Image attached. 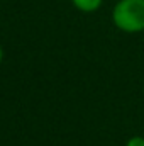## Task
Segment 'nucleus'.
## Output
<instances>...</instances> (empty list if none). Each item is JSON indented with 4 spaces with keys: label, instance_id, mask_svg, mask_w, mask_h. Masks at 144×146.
I'll list each match as a JSON object with an SVG mask.
<instances>
[{
    "label": "nucleus",
    "instance_id": "4",
    "mask_svg": "<svg viewBox=\"0 0 144 146\" xmlns=\"http://www.w3.org/2000/svg\"><path fill=\"white\" fill-rule=\"evenodd\" d=\"M0 61H2V48H0Z\"/></svg>",
    "mask_w": 144,
    "mask_h": 146
},
{
    "label": "nucleus",
    "instance_id": "1",
    "mask_svg": "<svg viewBox=\"0 0 144 146\" xmlns=\"http://www.w3.org/2000/svg\"><path fill=\"white\" fill-rule=\"evenodd\" d=\"M112 21L117 29L127 34L144 31V0H119L112 10Z\"/></svg>",
    "mask_w": 144,
    "mask_h": 146
},
{
    "label": "nucleus",
    "instance_id": "3",
    "mask_svg": "<svg viewBox=\"0 0 144 146\" xmlns=\"http://www.w3.org/2000/svg\"><path fill=\"white\" fill-rule=\"evenodd\" d=\"M126 146H144V138L143 136H132L127 139Z\"/></svg>",
    "mask_w": 144,
    "mask_h": 146
},
{
    "label": "nucleus",
    "instance_id": "2",
    "mask_svg": "<svg viewBox=\"0 0 144 146\" xmlns=\"http://www.w3.org/2000/svg\"><path fill=\"white\" fill-rule=\"evenodd\" d=\"M71 2H73V5H75L78 10L90 14V12H95V10H98L104 0H71Z\"/></svg>",
    "mask_w": 144,
    "mask_h": 146
}]
</instances>
